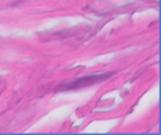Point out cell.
I'll return each instance as SVG.
<instances>
[{
	"instance_id": "cell-1",
	"label": "cell",
	"mask_w": 161,
	"mask_h": 135,
	"mask_svg": "<svg viewBox=\"0 0 161 135\" xmlns=\"http://www.w3.org/2000/svg\"><path fill=\"white\" fill-rule=\"evenodd\" d=\"M107 77H109V75H104V76H86V77L80 78V79L75 80L73 84H71L67 87H63V89H76V88H80V87H87V86H92V85L96 84L98 81L106 79Z\"/></svg>"
}]
</instances>
